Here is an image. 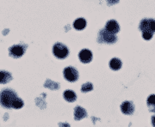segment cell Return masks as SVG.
I'll return each mask as SVG.
<instances>
[{
  "label": "cell",
  "instance_id": "cell-1",
  "mask_svg": "<svg viewBox=\"0 0 155 127\" xmlns=\"http://www.w3.org/2000/svg\"><path fill=\"white\" fill-rule=\"evenodd\" d=\"M0 105L7 109H20L23 106V101L17 97L14 90L5 88L0 92Z\"/></svg>",
  "mask_w": 155,
  "mask_h": 127
},
{
  "label": "cell",
  "instance_id": "cell-2",
  "mask_svg": "<svg viewBox=\"0 0 155 127\" xmlns=\"http://www.w3.org/2000/svg\"><path fill=\"white\" fill-rule=\"evenodd\" d=\"M139 28L142 32L143 39L149 40L153 38V35L155 33V20L151 18H146L141 20Z\"/></svg>",
  "mask_w": 155,
  "mask_h": 127
},
{
  "label": "cell",
  "instance_id": "cell-3",
  "mask_svg": "<svg viewBox=\"0 0 155 127\" xmlns=\"http://www.w3.org/2000/svg\"><path fill=\"white\" fill-rule=\"evenodd\" d=\"M97 41L98 43H106V44H113L117 41V37L116 33H112L109 31H107L105 28L101 29L98 33L97 36Z\"/></svg>",
  "mask_w": 155,
  "mask_h": 127
},
{
  "label": "cell",
  "instance_id": "cell-4",
  "mask_svg": "<svg viewBox=\"0 0 155 127\" xmlns=\"http://www.w3.org/2000/svg\"><path fill=\"white\" fill-rule=\"evenodd\" d=\"M53 53L59 59H64L69 55V49L64 44L57 42L53 46Z\"/></svg>",
  "mask_w": 155,
  "mask_h": 127
},
{
  "label": "cell",
  "instance_id": "cell-5",
  "mask_svg": "<svg viewBox=\"0 0 155 127\" xmlns=\"http://www.w3.org/2000/svg\"><path fill=\"white\" fill-rule=\"evenodd\" d=\"M64 78H66V80H67L68 82H76L78 78V72L77 69H75L74 67L69 66L65 68L64 70Z\"/></svg>",
  "mask_w": 155,
  "mask_h": 127
},
{
  "label": "cell",
  "instance_id": "cell-6",
  "mask_svg": "<svg viewBox=\"0 0 155 127\" xmlns=\"http://www.w3.org/2000/svg\"><path fill=\"white\" fill-rule=\"evenodd\" d=\"M26 47L27 46H22V45H15V46H11L9 48V54L12 58L19 59V58H21L24 54Z\"/></svg>",
  "mask_w": 155,
  "mask_h": 127
},
{
  "label": "cell",
  "instance_id": "cell-7",
  "mask_svg": "<svg viewBox=\"0 0 155 127\" xmlns=\"http://www.w3.org/2000/svg\"><path fill=\"white\" fill-rule=\"evenodd\" d=\"M79 60L84 64H88L92 60V52L89 49H83L78 54Z\"/></svg>",
  "mask_w": 155,
  "mask_h": 127
},
{
  "label": "cell",
  "instance_id": "cell-8",
  "mask_svg": "<svg viewBox=\"0 0 155 127\" xmlns=\"http://www.w3.org/2000/svg\"><path fill=\"white\" fill-rule=\"evenodd\" d=\"M121 110L122 113L126 115H132L134 112V106L131 101H124L121 105Z\"/></svg>",
  "mask_w": 155,
  "mask_h": 127
},
{
  "label": "cell",
  "instance_id": "cell-9",
  "mask_svg": "<svg viewBox=\"0 0 155 127\" xmlns=\"http://www.w3.org/2000/svg\"><path fill=\"white\" fill-rule=\"evenodd\" d=\"M105 29L112 33H116L120 30V26L116 20H110L106 23Z\"/></svg>",
  "mask_w": 155,
  "mask_h": 127
},
{
  "label": "cell",
  "instance_id": "cell-10",
  "mask_svg": "<svg viewBox=\"0 0 155 127\" xmlns=\"http://www.w3.org/2000/svg\"><path fill=\"white\" fill-rule=\"evenodd\" d=\"M87 116V113L81 106H76L74 109V119L76 120H80Z\"/></svg>",
  "mask_w": 155,
  "mask_h": 127
},
{
  "label": "cell",
  "instance_id": "cell-11",
  "mask_svg": "<svg viewBox=\"0 0 155 127\" xmlns=\"http://www.w3.org/2000/svg\"><path fill=\"white\" fill-rule=\"evenodd\" d=\"M12 80V76L11 73L6 71H0V83L5 84Z\"/></svg>",
  "mask_w": 155,
  "mask_h": 127
},
{
  "label": "cell",
  "instance_id": "cell-12",
  "mask_svg": "<svg viewBox=\"0 0 155 127\" xmlns=\"http://www.w3.org/2000/svg\"><path fill=\"white\" fill-rule=\"evenodd\" d=\"M122 61L120 60L119 59L117 58H114L112 59L110 62V67L111 70L113 71H118L122 68Z\"/></svg>",
  "mask_w": 155,
  "mask_h": 127
},
{
  "label": "cell",
  "instance_id": "cell-13",
  "mask_svg": "<svg viewBox=\"0 0 155 127\" xmlns=\"http://www.w3.org/2000/svg\"><path fill=\"white\" fill-rule=\"evenodd\" d=\"M65 100L68 102H73L77 100V95L72 90H66L63 94Z\"/></svg>",
  "mask_w": 155,
  "mask_h": 127
},
{
  "label": "cell",
  "instance_id": "cell-14",
  "mask_svg": "<svg viewBox=\"0 0 155 127\" xmlns=\"http://www.w3.org/2000/svg\"><path fill=\"white\" fill-rule=\"evenodd\" d=\"M86 27V21L84 18H78L73 22V28L77 30H83Z\"/></svg>",
  "mask_w": 155,
  "mask_h": 127
},
{
  "label": "cell",
  "instance_id": "cell-15",
  "mask_svg": "<svg viewBox=\"0 0 155 127\" xmlns=\"http://www.w3.org/2000/svg\"><path fill=\"white\" fill-rule=\"evenodd\" d=\"M147 106L149 108L150 112L155 113V94H151L149 97L147 98Z\"/></svg>",
  "mask_w": 155,
  "mask_h": 127
},
{
  "label": "cell",
  "instance_id": "cell-16",
  "mask_svg": "<svg viewBox=\"0 0 155 127\" xmlns=\"http://www.w3.org/2000/svg\"><path fill=\"white\" fill-rule=\"evenodd\" d=\"M92 89H93V85H92V83H84V84H83L82 88H81V90H82V92H84V93L91 91Z\"/></svg>",
  "mask_w": 155,
  "mask_h": 127
},
{
  "label": "cell",
  "instance_id": "cell-17",
  "mask_svg": "<svg viewBox=\"0 0 155 127\" xmlns=\"http://www.w3.org/2000/svg\"><path fill=\"white\" fill-rule=\"evenodd\" d=\"M152 124L153 126H155V116L152 117Z\"/></svg>",
  "mask_w": 155,
  "mask_h": 127
}]
</instances>
